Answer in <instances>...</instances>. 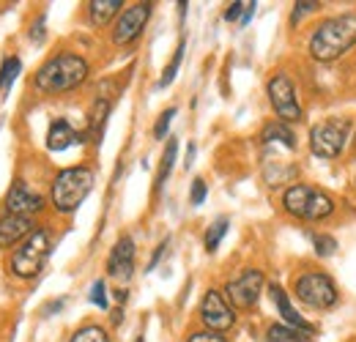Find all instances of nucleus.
<instances>
[{"label": "nucleus", "instance_id": "nucleus-26", "mask_svg": "<svg viewBox=\"0 0 356 342\" xmlns=\"http://www.w3.org/2000/svg\"><path fill=\"white\" fill-rule=\"evenodd\" d=\"M312 241H315V252L321 257L334 255V250H337V241L332 236H312Z\"/></svg>", "mask_w": 356, "mask_h": 342}, {"label": "nucleus", "instance_id": "nucleus-9", "mask_svg": "<svg viewBox=\"0 0 356 342\" xmlns=\"http://www.w3.org/2000/svg\"><path fill=\"white\" fill-rule=\"evenodd\" d=\"M261 291H264V274L258 268H250L241 277H236L233 282H227V299L238 309L255 307L261 299Z\"/></svg>", "mask_w": 356, "mask_h": 342}, {"label": "nucleus", "instance_id": "nucleus-25", "mask_svg": "<svg viewBox=\"0 0 356 342\" xmlns=\"http://www.w3.org/2000/svg\"><path fill=\"white\" fill-rule=\"evenodd\" d=\"M181 58H184V42L176 47V55H173V60L168 63V69H165V74H162V80H159V88H168L173 80H176L178 66H181Z\"/></svg>", "mask_w": 356, "mask_h": 342}, {"label": "nucleus", "instance_id": "nucleus-19", "mask_svg": "<svg viewBox=\"0 0 356 342\" xmlns=\"http://www.w3.org/2000/svg\"><path fill=\"white\" fill-rule=\"evenodd\" d=\"M107 113H110V101H107V99H96V104H93V110H90V127H88V134L93 137V140L102 137V129H104V121H107Z\"/></svg>", "mask_w": 356, "mask_h": 342}, {"label": "nucleus", "instance_id": "nucleus-2", "mask_svg": "<svg viewBox=\"0 0 356 342\" xmlns=\"http://www.w3.org/2000/svg\"><path fill=\"white\" fill-rule=\"evenodd\" d=\"M86 77H88L86 58H80L74 52H63V55H55L52 60H47L36 72V88L42 93H63V90L80 88L86 83Z\"/></svg>", "mask_w": 356, "mask_h": 342}, {"label": "nucleus", "instance_id": "nucleus-20", "mask_svg": "<svg viewBox=\"0 0 356 342\" xmlns=\"http://www.w3.org/2000/svg\"><path fill=\"white\" fill-rule=\"evenodd\" d=\"M266 342H310V334L288 326H268Z\"/></svg>", "mask_w": 356, "mask_h": 342}, {"label": "nucleus", "instance_id": "nucleus-30", "mask_svg": "<svg viewBox=\"0 0 356 342\" xmlns=\"http://www.w3.org/2000/svg\"><path fill=\"white\" fill-rule=\"evenodd\" d=\"M318 6H321V3H315V0H305V3H296V8H293V17H291V19H293V22H299V19L305 17V14L315 11Z\"/></svg>", "mask_w": 356, "mask_h": 342}, {"label": "nucleus", "instance_id": "nucleus-7", "mask_svg": "<svg viewBox=\"0 0 356 342\" xmlns=\"http://www.w3.org/2000/svg\"><path fill=\"white\" fill-rule=\"evenodd\" d=\"M296 296L315 309H329L337 304V285L321 271H307L296 279Z\"/></svg>", "mask_w": 356, "mask_h": 342}, {"label": "nucleus", "instance_id": "nucleus-35", "mask_svg": "<svg viewBox=\"0 0 356 342\" xmlns=\"http://www.w3.org/2000/svg\"><path fill=\"white\" fill-rule=\"evenodd\" d=\"M354 145H356V140H354Z\"/></svg>", "mask_w": 356, "mask_h": 342}, {"label": "nucleus", "instance_id": "nucleus-11", "mask_svg": "<svg viewBox=\"0 0 356 342\" xmlns=\"http://www.w3.org/2000/svg\"><path fill=\"white\" fill-rule=\"evenodd\" d=\"M200 318H203V323L211 329V332H227V329H233V323H236V312H233V307L222 299V293L220 291H209L203 301H200Z\"/></svg>", "mask_w": 356, "mask_h": 342}, {"label": "nucleus", "instance_id": "nucleus-5", "mask_svg": "<svg viewBox=\"0 0 356 342\" xmlns=\"http://www.w3.org/2000/svg\"><path fill=\"white\" fill-rule=\"evenodd\" d=\"M49 252H52V236L39 227L36 233H31L14 250V255H11V271L17 277H22V279H31V277H36L44 268Z\"/></svg>", "mask_w": 356, "mask_h": 342}, {"label": "nucleus", "instance_id": "nucleus-32", "mask_svg": "<svg viewBox=\"0 0 356 342\" xmlns=\"http://www.w3.org/2000/svg\"><path fill=\"white\" fill-rule=\"evenodd\" d=\"M241 11H247V3H230V8L225 11V19L227 22H236L241 17Z\"/></svg>", "mask_w": 356, "mask_h": 342}, {"label": "nucleus", "instance_id": "nucleus-24", "mask_svg": "<svg viewBox=\"0 0 356 342\" xmlns=\"http://www.w3.org/2000/svg\"><path fill=\"white\" fill-rule=\"evenodd\" d=\"M69 342H110V337H107V332L102 326H86V329H80Z\"/></svg>", "mask_w": 356, "mask_h": 342}, {"label": "nucleus", "instance_id": "nucleus-14", "mask_svg": "<svg viewBox=\"0 0 356 342\" xmlns=\"http://www.w3.org/2000/svg\"><path fill=\"white\" fill-rule=\"evenodd\" d=\"M134 271V241L129 236L118 238V244L113 247V252L107 257V274L118 277V279H129Z\"/></svg>", "mask_w": 356, "mask_h": 342}, {"label": "nucleus", "instance_id": "nucleus-3", "mask_svg": "<svg viewBox=\"0 0 356 342\" xmlns=\"http://www.w3.org/2000/svg\"><path fill=\"white\" fill-rule=\"evenodd\" d=\"M93 189V170L88 168H66L52 181V206L60 214H72Z\"/></svg>", "mask_w": 356, "mask_h": 342}, {"label": "nucleus", "instance_id": "nucleus-34", "mask_svg": "<svg viewBox=\"0 0 356 342\" xmlns=\"http://www.w3.org/2000/svg\"><path fill=\"white\" fill-rule=\"evenodd\" d=\"M134 342H145V340H143V337H137V340H134Z\"/></svg>", "mask_w": 356, "mask_h": 342}, {"label": "nucleus", "instance_id": "nucleus-31", "mask_svg": "<svg viewBox=\"0 0 356 342\" xmlns=\"http://www.w3.org/2000/svg\"><path fill=\"white\" fill-rule=\"evenodd\" d=\"M186 342H227L222 334H217V332H197V334H192Z\"/></svg>", "mask_w": 356, "mask_h": 342}, {"label": "nucleus", "instance_id": "nucleus-22", "mask_svg": "<svg viewBox=\"0 0 356 342\" xmlns=\"http://www.w3.org/2000/svg\"><path fill=\"white\" fill-rule=\"evenodd\" d=\"M176 151H178V142L176 140H170V142H168V148H165V156H162L159 172H156V189L165 184V178H168L170 170H173V165H176Z\"/></svg>", "mask_w": 356, "mask_h": 342}, {"label": "nucleus", "instance_id": "nucleus-10", "mask_svg": "<svg viewBox=\"0 0 356 342\" xmlns=\"http://www.w3.org/2000/svg\"><path fill=\"white\" fill-rule=\"evenodd\" d=\"M148 17H151V3H134V6H129V8L118 17V22H115L113 42L118 44V47L132 44L134 39L143 33V28H145Z\"/></svg>", "mask_w": 356, "mask_h": 342}, {"label": "nucleus", "instance_id": "nucleus-13", "mask_svg": "<svg viewBox=\"0 0 356 342\" xmlns=\"http://www.w3.org/2000/svg\"><path fill=\"white\" fill-rule=\"evenodd\" d=\"M31 233H36V225H33L31 216H14V214L0 216V250L14 247V244H22Z\"/></svg>", "mask_w": 356, "mask_h": 342}, {"label": "nucleus", "instance_id": "nucleus-16", "mask_svg": "<svg viewBox=\"0 0 356 342\" xmlns=\"http://www.w3.org/2000/svg\"><path fill=\"white\" fill-rule=\"evenodd\" d=\"M271 291V299H274V304H277V309H280V315L293 326V329H299V332H305V334H315V326L312 323H307L296 309H293V304L288 301V293L280 288V285H271L268 288Z\"/></svg>", "mask_w": 356, "mask_h": 342}, {"label": "nucleus", "instance_id": "nucleus-1", "mask_svg": "<svg viewBox=\"0 0 356 342\" xmlns=\"http://www.w3.org/2000/svg\"><path fill=\"white\" fill-rule=\"evenodd\" d=\"M356 42V11L332 17L315 28L310 39V55L315 60H337Z\"/></svg>", "mask_w": 356, "mask_h": 342}, {"label": "nucleus", "instance_id": "nucleus-18", "mask_svg": "<svg viewBox=\"0 0 356 342\" xmlns=\"http://www.w3.org/2000/svg\"><path fill=\"white\" fill-rule=\"evenodd\" d=\"M264 142H282L288 151H293L296 148V134L285 124H268L264 129Z\"/></svg>", "mask_w": 356, "mask_h": 342}, {"label": "nucleus", "instance_id": "nucleus-4", "mask_svg": "<svg viewBox=\"0 0 356 342\" xmlns=\"http://www.w3.org/2000/svg\"><path fill=\"white\" fill-rule=\"evenodd\" d=\"M282 206L285 211L296 219H310V222H321L334 211V203L326 192L321 189H312V186H305V184H296L291 189H285L282 195Z\"/></svg>", "mask_w": 356, "mask_h": 342}, {"label": "nucleus", "instance_id": "nucleus-27", "mask_svg": "<svg viewBox=\"0 0 356 342\" xmlns=\"http://www.w3.org/2000/svg\"><path fill=\"white\" fill-rule=\"evenodd\" d=\"M173 115H176V107H170V110H165L162 113V118L156 121V127H154V134H156V140H162L165 134H168V129H170V121H173Z\"/></svg>", "mask_w": 356, "mask_h": 342}, {"label": "nucleus", "instance_id": "nucleus-21", "mask_svg": "<svg viewBox=\"0 0 356 342\" xmlns=\"http://www.w3.org/2000/svg\"><path fill=\"white\" fill-rule=\"evenodd\" d=\"M19 69H22V63H19V58H6L3 60V66H0V93H6L8 88L14 86V80H17V74H19Z\"/></svg>", "mask_w": 356, "mask_h": 342}, {"label": "nucleus", "instance_id": "nucleus-23", "mask_svg": "<svg viewBox=\"0 0 356 342\" xmlns=\"http://www.w3.org/2000/svg\"><path fill=\"white\" fill-rule=\"evenodd\" d=\"M225 233H227V219L220 216V219L209 227V233H206V250H209V252H214V250L220 247V241H222Z\"/></svg>", "mask_w": 356, "mask_h": 342}, {"label": "nucleus", "instance_id": "nucleus-12", "mask_svg": "<svg viewBox=\"0 0 356 342\" xmlns=\"http://www.w3.org/2000/svg\"><path fill=\"white\" fill-rule=\"evenodd\" d=\"M44 209V200L22 181H14L8 195H6V214H14V216H31V214H39Z\"/></svg>", "mask_w": 356, "mask_h": 342}, {"label": "nucleus", "instance_id": "nucleus-33", "mask_svg": "<svg viewBox=\"0 0 356 342\" xmlns=\"http://www.w3.org/2000/svg\"><path fill=\"white\" fill-rule=\"evenodd\" d=\"M165 250H168V241H162V244H159V250L154 252V257H151V263H148V268H154V266L159 263V257L165 255Z\"/></svg>", "mask_w": 356, "mask_h": 342}, {"label": "nucleus", "instance_id": "nucleus-28", "mask_svg": "<svg viewBox=\"0 0 356 342\" xmlns=\"http://www.w3.org/2000/svg\"><path fill=\"white\" fill-rule=\"evenodd\" d=\"M90 301H93L99 309H107V288H104L102 279L93 282V288H90Z\"/></svg>", "mask_w": 356, "mask_h": 342}, {"label": "nucleus", "instance_id": "nucleus-6", "mask_svg": "<svg viewBox=\"0 0 356 342\" xmlns=\"http://www.w3.org/2000/svg\"><path fill=\"white\" fill-rule=\"evenodd\" d=\"M351 124L346 118H329L310 129V151L321 159H337L348 142Z\"/></svg>", "mask_w": 356, "mask_h": 342}, {"label": "nucleus", "instance_id": "nucleus-29", "mask_svg": "<svg viewBox=\"0 0 356 342\" xmlns=\"http://www.w3.org/2000/svg\"><path fill=\"white\" fill-rule=\"evenodd\" d=\"M192 206H200L203 200H206V181L203 178H195V184H192Z\"/></svg>", "mask_w": 356, "mask_h": 342}, {"label": "nucleus", "instance_id": "nucleus-8", "mask_svg": "<svg viewBox=\"0 0 356 342\" xmlns=\"http://www.w3.org/2000/svg\"><path fill=\"white\" fill-rule=\"evenodd\" d=\"M268 101L274 107V113L282 121H302V104L296 99V88L285 74H277L268 80Z\"/></svg>", "mask_w": 356, "mask_h": 342}, {"label": "nucleus", "instance_id": "nucleus-15", "mask_svg": "<svg viewBox=\"0 0 356 342\" xmlns=\"http://www.w3.org/2000/svg\"><path fill=\"white\" fill-rule=\"evenodd\" d=\"M86 137L80 134V131H74L69 121H63V118H58V121H52L49 129H47V148L49 151H66L69 145H74V142H83Z\"/></svg>", "mask_w": 356, "mask_h": 342}, {"label": "nucleus", "instance_id": "nucleus-17", "mask_svg": "<svg viewBox=\"0 0 356 342\" xmlns=\"http://www.w3.org/2000/svg\"><path fill=\"white\" fill-rule=\"evenodd\" d=\"M124 0H90L88 3V14L93 25H107L118 11H121Z\"/></svg>", "mask_w": 356, "mask_h": 342}]
</instances>
